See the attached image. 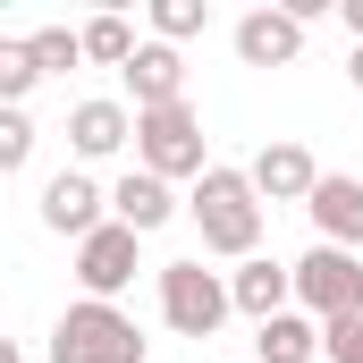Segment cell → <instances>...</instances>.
Masks as SVG:
<instances>
[{
    "mask_svg": "<svg viewBox=\"0 0 363 363\" xmlns=\"http://www.w3.org/2000/svg\"><path fill=\"white\" fill-rule=\"evenodd\" d=\"M194 228H203V254H228V262H254L262 245V194H254V169H203L194 194H186Z\"/></svg>",
    "mask_w": 363,
    "mask_h": 363,
    "instance_id": "obj_1",
    "label": "cell"
},
{
    "mask_svg": "<svg viewBox=\"0 0 363 363\" xmlns=\"http://www.w3.org/2000/svg\"><path fill=\"white\" fill-rule=\"evenodd\" d=\"M51 363H144V330L118 304H68L51 321Z\"/></svg>",
    "mask_w": 363,
    "mask_h": 363,
    "instance_id": "obj_2",
    "label": "cell"
},
{
    "mask_svg": "<svg viewBox=\"0 0 363 363\" xmlns=\"http://www.w3.org/2000/svg\"><path fill=\"white\" fill-rule=\"evenodd\" d=\"M135 169H152V178H203L211 161H203V118L169 101V110H135Z\"/></svg>",
    "mask_w": 363,
    "mask_h": 363,
    "instance_id": "obj_3",
    "label": "cell"
},
{
    "mask_svg": "<svg viewBox=\"0 0 363 363\" xmlns=\"http://www.w3.org/2000/svg\"><path fill=\"white\" fill-rule=\"evenodd\" d=\"M296 304L330 330V321H363V254L347 245H313L296 262Z\"/></svg>",
    "mask_w": 363,
    "mask_h": 363,
    "instance_id": "obj_4",
    "label": "cell"
},
{
    "mask_svg": "<svg viewBox=\"0 0 363 363\" xmlns=\"http://www.w3.org/2000/svg\"><path fill=\"white\" fill-rule=\"evenodd\" d=\"M228 313H237V296H228L220 271H203V262H161V321H169L178 338H211Z\"/></svg>",
    "mask_w": 363,
    "mask_h": 363,
    "instance_id": "obj_5",
    "label": "cell"
},
{
    "mask_svg": "<svg viewBox=\"0 0 363 363\" xmlns=\"http://www.w3.org/2000/svg\"><path fill=\"white\" fill-rule=\"evenodd\" d=\"M101 203H110V194H101L85 169H60V178L43 186V228H51V237H77V245H85L93 228H110V220H101Z\"/></svg>",
    "mask_w": 363,
    "mask_h": 363,
    "instance_id": "obj_6",
    "label": "cell"
},
{
    "mask_svg": "<svg viewBox=\"0 0 363 363\" xmlns=\"http://www.w3.org/2000/svg\"><path fill=\"white\" fill-rule=\"evenodd\" d=\"M77 279H85L93 304H110V296L135 279V228H118V220H110V228H93L85 245H77Z\"/></svg>",
    "mask_w": 363,
    "mask_h": 363,
    "instance_id": "obj_7",
    "label": "cell"
},
{
    "mask_svg": "<svg viewBox=\"0 0 363 363\" xmlns=\"http://www.w3.org/2000/svg\"><path fill=\"white\" fill-rule=\"evenodd\" d=\"M228 296H237V313H254V330H262V321H279V313H296V304H287V296H296V262L254 254V262L228 271Z\"/></svg>",
    "mask_w": 363,
    "mask_h": 363,
    "instance_id": "obj_8",
    "label": "cell"
},
{
    "mask_svg": "<svg viewBox=\"0 0 363 363\" xmlns=\"http://www.w3.org/2000/svg\"><path fill=\"white\" fill-rule=\"evenodd\" d=\"M237 60H245V68H296V60H304V26H296L287 9L237 17Z\"/></svg>",
    "mask_w": 363,
    "mask_h": 363,
    "instance_id": "obj_9",
    "label": "cell"
},
{
    "mask_svg": "<svg viewBox=\"0 0 363 363\" xmlns=\"http://www.w3.org/2000/svg\"><path fill=\"white\" fill-rule=\"evenodd\" d=\"M118 77H127V93H135V110H169V101H186V51L178 43H144Z\"/></svg>",
    "mask_w": 363,
    "mask_h": 363,
    "instance_id": "obj_10",
    "label": "cell"
},
{
    "mask_svg": "<svg viewBox=\"0 0 363 363\" xmlns=\"http://www.w3.org/2000/svg\"><path fill=\"white\" fill-rule=\"evenodd\" d=\"M110 220H118V228H135V237L169 228V220H178V194H169V178H152V169H127V178L110 186Z\"/></svg>",
    "mask_w": 363,
    "mask_h": 363,
    "instance_id": "obj_11",
    "label": "cell"
},
{
    "mask_svg": "<svg viewBox=\"0 0 363 363\" xmlns=\"http://www.w3.org/2000/svg\"><path fill=\"white\" fill-rule=\"evenodd\" d=\"M304 211H313L321 245H347V254H363V178H321Z\"/></svg>",
    "mask_w": 363,
    "mask_h": 363,
    "instance_id": "obj_12",
    "label": "cell"
},
{
    "mask_svg": "<svg viewBox=\"0 0 363 363\" xmlns=\"http://www.w3.org/2000/svg\"><path fill=\"white\" fill-rule=\"evenodd\" d=\"M313 186H321V169H313L304 144H262V152H254V194H271V203H313Z\"/></svg>",
    "mask_w": 363,
    "mask_h": 363,
    "instance_id": "obj_13",
    "label": "cell"
},
{
    "mask_svg": "<svg viewBox=\"0 0 363 363\" xmlns=\"http://www.w3.org/2000/svg\"><path fill=\"white\" fill-rule=\"evenodd\" d=\"M68 144H77V161H110L118 144H135L127 101H77V110H68Z\"/></svg>",
    "mask_w": 363,
    "mask_h": 363,
    "instance_id": "obj_14",
    "label": "cell"
},
{
    "mask_svg": "<svg viewBox=\"0 0 363 363\" xmlns=\"http://www.w3.org/2000/svg\"><path fill=\"white\" fill-rule=\"evenodd\" d=\"M254 363H321V321L313 313H279L254 330Z\"/></svg>",
    "mask_w": 363,
    "mask_h": 363,
    "instance_id": "obj_15",
    "label": "cell"
},
{
    "mask_svg": "<svg viewBox=\"0 0 363 363\" xmlns=\"http://www.w3.org/2000/svg\"><path fill=\"white\" fill-rule=\"evenodd\" d=\"M135 51H144V43H135V26H127L118 9H101V17L85 26V60H101V68H127Z\"/></svg>",
    "mask_w": 363,
    "mask_h": 363,
    "instance_id": "obj_16",
    "label": "cell"
},
{
    "mask_svg": "<svg viewBox=\"0 0 363 363\" xmlns=\"http://www.w3.org/2000/svg\"><path fill=\"white\" fill-rule=\"evenodd\" d=\"M211 26V0H152V43H194Z\"/></svg>",
    "mask_w": 363,
    "mask_h": 363,
    "instance_id": "obj_17",
    "label": "cell"
},
{
    "mask_svg": "<svg viewBox=\"0 0 363 363\" xmlns=\"http://www.w3.org/2000/svg\"><path fill=\"white\" fill-rule=\"evenodd\" d=\"M26 43H34V68H43V77H60V68L85 60V26H43V34H26Z\"/></svg>",
    "mask_w": 363,
    "mask_h": 363,
    "instance_id": "obj_18",
    "label": "cell"
},
{
    "mask_svg": "<svg viewBox=\"0 0 363 363\" xmlns=\"http://www.w3.org/2000/svg\"><path fill=\"white\" fill-rule=\"evenodd\" d=\"M34 85H43V68H34V43H0V101L17 110Z\"/></svg>",
    "mask_w": 363,
    "mask_h": 363,
    "instance_id": "obj_19",
    "label": "cell"
},
{
    "mask_svg": "<svg viewBox=\"0 0 363 363\" xmlns=\"http://www.w3.org/2000/svg\"><path fill=\"white\" fill-rule=\"evenodd\" d=\"M26 161H34V118H26V110H0V169L17 178Z\"/></svg>",
    "mask_w": 363,
    "mask_h": 363,
    "instance_id": "obj_20",
    "label": "cell"
},
{
    "mask_svg": "<svg viewBox=\"0 0 363 363\" xmlns=\"http://www.w3.org/2000/svg\"><path fill=\"white\" fill-rule=\"evenodd\" d=\"M321 355L330 363H363V321H330L321 330Z\"/></svg>",
    "mask_w": 363,
    "mask_h": 363,
    "instance_id": "obj_21",
    "label": "cell"
},
{
    "mask_svg": "<svg viewBox=\"0 0 363 363\" xmlns=\"http://www.w3.org/2000/svg\"><path fill=\"white\" fill-rule=\"evenodd\" d=\"M338 17H347V34L363 43V0H338Z\"/></svg>",
    "mask_w": 363,
    "mask_h": 363,
    "instance_id": "obj_22",
    "label": "cell"
},
{
    "mask_svg": "<svg viewBox=\"0 0 363 363\" xmlns=\"http://www.w3.org/2000/svg\"><path fill=\"white\" fill-rule=\"evenodd\" d=\"M347 85L363 93V43H355V51H347Z\"/></svg>",
    "mask_w": 363,
    "mask_h": 363,
    "instance_id": "obj_23",
    "label": "cell"
},
{
    "mask_svg": "<svg viewBox=\"0 0 363 363\" xmlns=\"http://www.w3.org/2000/svg\"><path fill=\"white\" fill-rule=\"evenodd\" d=\"M0 363H26V355H17V347H0Z\"/></svg>",
    "mask_w": 363,
    "mask_h": 363,
    "instance_id": "obj_24",
    "label": "cell"
}]
</instances>
